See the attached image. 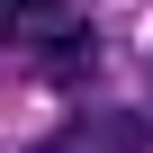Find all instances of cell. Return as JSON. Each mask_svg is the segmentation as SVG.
<instances>
[{
  "label": "cell",
  "instance_id": "obj_1",
  "mask_svg": "<svg viewBox=\"0 0 153 153\" xmlns=\"http://www.w3.org/2000/svg\"><path fill=\"white\" fill-rule=\"evenodd\" d=\"M36 153H153V108H81Z\"/></svg>",
  "mask_w": 153,
  "mask_h": 153
},
{
  "label": "cell",
  "instance_id": "obj_2",
  "mask_svg": "<svg viewBox=\"0 0 153 153\" xmlns=\"http://www.w3.org/2000/svg\"><path fill=\"white\" fill-rule=\"evenodd\" d=\"M90 18L72 9V0H0V45L9 54H45V45H63V36H81Z\"/></svg>",
  "mask_w": 153,
  "mask_h": 153
},
{
  "label": "cell",
  "instance_id": "obj_3",
  "mask_svg": "<svg viewBox=\"0 0 153 153\" xmlns=\"http://www.w3.org/2000/svg\"><path fill=\"white\" fill-rule=\"evenodd\" d=\"M36 63V81H54V90H81L90 72H99V36L81 27V36H63V45H45V54H27Z\"/></svg>",
  "mask_w": 153,
  "mask_h": 153
}]
</instances>
